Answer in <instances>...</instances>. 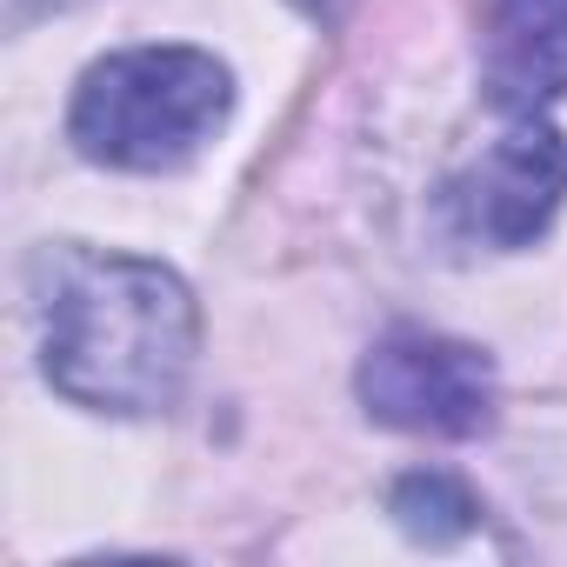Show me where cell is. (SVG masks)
<instances>
[{
    "mask_svg": "<svg viewBox=\"0 0 567 567\" xmlns=\"http://www.w3.org/2000/svg\"><path fill=\"white\" fill-rule=\"evenodd\" d=\"M41 295V354L48 381L101 414H154L181 394L194 368V295L161 267L134 254L54 247L34 260Z\"/></svg>",
    "mask_w": 567,
    "mask_h": 567,
    "instance_id": "obj_1",
    "label": "cell"
},
{
    "mask_svg": "<svg viewBox=\"0 0 567 567\" xmlns=\"http://www.w3.org/2000/svg\"><path fill=\"white\" fill-rule=\"evenodd\" d=\"M227 101H234V81L214 54L127 48V54H107L101 68H87L68 134L101 167L161 174V167L194 161L214 141V127L227 121Z\"/></svg>",
    "mask_w": 567,
    "mask_h": 567,
    "instance_id": "obj_2",
    "label": "cell"
},
{
    "mask_svg": "<svg viewBox=\"0 0 567 567\" xmlns=\"http://www.w3.org/2000/svg\"><path fill=\"white\" fill-rule=\"evenodd\" d=\"M361 401L401 434H474L494 414V368L467 341L394 328L361 361Z\"/></svg>",
    "mask_w": 567,
    "mask_h": 567,
    "instance_id": "obj_3",
    "label": "cell"
},
{
    "mask_svg": "<svg viewBox=\"0 0 567 567\" xmlns=\"http://www.w3.org/2000/svg\"><path fill=\"white\" fill-rule=\"evenodd\" d=\"M560 200H567V141L540 114H527L514 134H501L447 187L454 227L487 247H527L560 214Z\"/></svg>",
    "mask_w": 567,
    "mask_h": 567,
    "instance_id": "obj_4",
    "label": "cell"
},
{
    "mask_svg": "<svg viewBox=\"0 0 567 567\" xmlns=\"http://www.w3.org/2000/svg\"><path fill=\"white\" fill-rule=\"evenodd\" d=\"M481 87L514 121L567 94V0H494L481 41Z\"/></svg>",
    "mask_w": 567,
    "mask_h": 567,
    "instance_id": "obj_5",
    "label": "cell"
},
{
    "mask_svg": "<svg viewBox=\"0 0 567 567\" xmlns=\"http://www.w3.org/2000/svg\"><path fill=\"white\" fill-rule=\"evenodd\" d=\"M474 494L454 481V474H408L394 487V520L414 534V540H461L474 527Z\"/></svg>",
    "mask_w": 567,
    "mask_h": 567,
    "instance_id": "obj_6",
    "label": "cell"
},
{
    "mask_svg": "<svg viewBox=\"0 0 567 567\" xmlns=\"http://www.w3.org/2000/svg\"><path fill=\"white\" fill-rule=\"evenodd\" d=\"M21 8H28V0H14V14H21ZM48 8H61V0H48Z\"/></svg>",
    "mask_w": 567,
    "mask_h": 567,
    "instance_id": "obj_7",
    "label": "cell"
}]
</instances>
